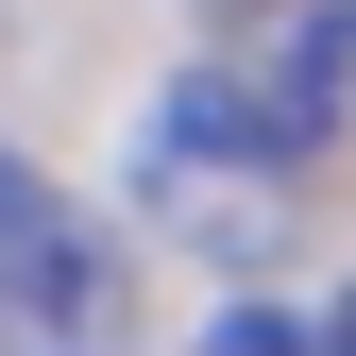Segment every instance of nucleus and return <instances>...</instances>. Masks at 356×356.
Here are the masks:
<instances>
[{
  "instance_id": "nucleus-3",
  "label": "nucleus",
  "mask_w": 356,
  "mask_h": 356,
  "mask_svg": "<svg viewBox=\"0 0 356 356\" xmlns=\"http://www.w3.org/2000/svg\"><path fill=\"white\" fill-rule=\"evenodd\" d=\"M34 204H51V187H34V170L0 153V254H17V220H34Z\"/></svg>"
},
{
  "instance_id": "nucleus-1",
  "label": "nucleus",
  "mask_w": 356,
  "mask_h": 356,
  "mask_svg": "<svg viewBox=\"0 0 356 356\" xmlns=\"http://www.w3.org/2000/svg\"><path fill=\"white\" fill-rule=\"evenodd\" d=\"M0 356H119V254H102V220H68V204L17 220V254H0Z\"/></svg>"
},
{
  "instance_id": "nucleus-4",
  "label": "nucleus",
  "mask_w": 356,
  "mask_h": 356,
  "mask_svg": "<svg viewBox=\"0 0 356 356\" xmlns=\"http://www.w3.org/2000/svg\"><path fill=\"white\" fill-rule=\"evenodd\" d=\"M323 356H356V289H339V323H323Z\"/></svg>"
},
{
  "instance_id": "nucleus-2",
  "label": "nucleus",
  "mask_w": 356,
  "mask_h": 356,
  "mask_svg": "<svg viewBox=\"0 0 356 356\" xmlns=\"http://www.w3.org/2000/svg\"><path fill=\"white\" fill-rule=\"evenodd\" d=\"M204 356H323V339H305L289 305H254V289H238V305H220V323H204Z\"/></svg>"
}]
</instances>
